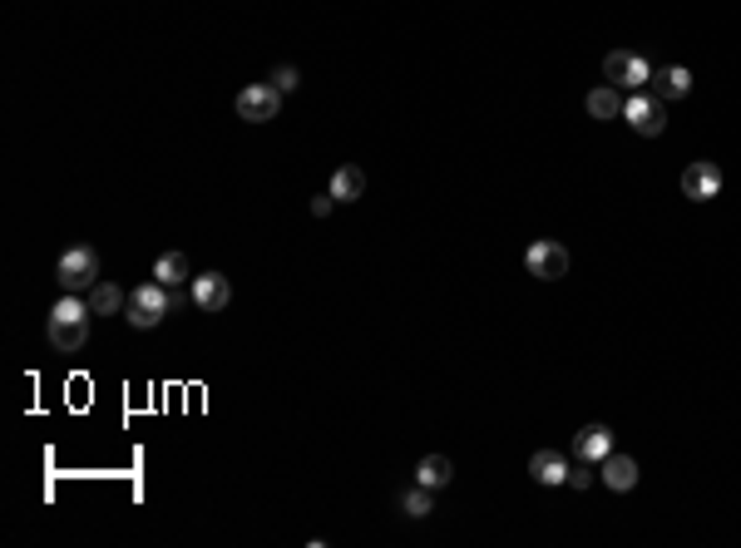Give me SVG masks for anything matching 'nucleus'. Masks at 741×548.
<instances>
[{
	"label": "nucleus",
	"mask_w": 741,
	"mask_h": 548,
	"mask_svg": "<svg viewBox=\"0 0 741 548\" xmlns=\"http://www.w3.org/2000/svg\"><path fill=\"white\" fill-rule=\"evenodd\" d=\"M89 316H94V307H89V297H80V292H65L55 307H50V346L55 351H80L84 341H89Z\"/></svg>",
	"instance_id": "nucleus-1"
},
{
	"label": "nucleus",
	"mask_w": 741,
	"mask_h": 548,
	"mask_svg": "<svg viewBox=\"0 0 741 548\" xmlns=\"http://www.w3.org/2000/svg\"><path fill=\"white\" fill-rule=\"evenodd\" d=\"M99 277H104V262H99V252H94L89 242L65 247V252H60V262H55V282H60L65 292H89Z\"/></svg>",
	"instance_id": "nucleus-2"
},
{
	"label": "nucleus",
	"mask_w": 741,
	"mask_h": 548,
	"mask_svg": "<svg viewBox=\"0 0 741 548\" xmlns=\"http://www.w3.org/2000/svg\"><path fill=\"white\" fill-rule=\"evenodd\" d=\"M124 312H129V326H134V331H154V326L173 312V297H168V287L159 277H149V282H139V287L129 292V307H124Z\"/></svg>",
	"instance_id": "nucleus-3"
},
{
	"label": "nucleus",
	"mask_w": 741,
	"mask_h": 548,
	"mask_svg": "<svg viewBox=\"0 0 741 548\" xmlns=\"http://www.w3.org/2000/svg\"><path fill=\"white\" fill-rule=\"evenodd\" d=\"M524 267L539 282H559V277H569V247L559 237H534L529 252H524Z\"/></svg>",
	"instance_id": "nucleus-4"
},
{
	"label": "nucleus",
	"mask_w": 741,
	"mask_h": 548,
	"mask_svg": "<svg viewBox=\"0 0 741 548\" xmlns=\"http://www.w3.org/2000/svg\"><path fill=\"white\" fill-rule=\"evenodd\" d=\"M277 109H282V89L272 79L238 89V119H247V124H267V119H277Z\"/></svg>",
	"instance_id": "nucleus-5"
},
{
	"label": "nucleus",
	"mask_w": 741,
	"mask_h": 548,
	"mask_svg": "<svg viewBox=\"0 0 741 548\" xmlns=\"http://www.w3.org/2000/svg\"><path fill=\"white\" fill-rule=\"evenodd\" d=\"M623 119H628L643 139H658L662 129H667V114H662L658 94H628V99H623Z\"/></svg>",
	"instance_id": "nucleus-6"
},
{
	"label": "nucleus",
	"mask_w": 741,
	"mask_h": 548,
	"mask_svg": "<svg viewBox=\"0 0 741 548\" xmlns=\"http://www.w3.org/2000/svg\"><path fill=\"white\" fill-rule=\"evenodd\" d=\"M717 193H722V168H717L712 158H697V163L682 168V198H692V203H712Z\"/></svg>",
	"instance_id": "nucleus-7"
},
{
	"label": "nucleus",
	"mask_w": 741,
	"mask_h": 548,
	"mask_svg": "<svg viewBox=\"0 0 741 548\" xmlns=\"http://www.w3.org/2000/svg\"><path fill=\"white\" fill-rule=\"evenodd\" d=\"M188 292H193V307L198 312H228V302H233V282L223 272H198L188 282Z\"/></svg>",
	"instance_id": "nucleus-8"
},
{
	"label": "nucleus",
	"mask_w": 741,
	"mask_h": 548,
	"mask_svg": "<svg viewBox=\"0 0 741 548\" xmlns=\"http://www.w3.org/2000/svg\"><path fill=\"white\" fill-rule=\"evenodd\" d=\"M608 455H613V430H608V425H583L574 435V460L598 465V460H608Z\"/></svg>",
	"instance_id": "nucleus-9"
},
{
	"label": "nucleus",
	"mask_w": 741,
	"mask_h": 548,
	"mask_svg": "<svg viewBox=\"0 0 741 548\" xmlns=\"http://www.w3.org/2000/svg\"><path fill=\"white\" fill-rule=\"evenodd\" d=\"M569 455L564 450H534V460H529V474H534V484H569Z\"/></svg>",
	"instance_id": "nucleus-10"
},
{
	"label": "nucleus",
	"mask_w": 741,
	"mask_h": 548,
	"mask_svg": "<svg viewBox=\"0 0 741 548\" xmlns=\"http://www.w3.org/2000/svg\"><path fill=\"white\" fill-rule=\"evenodd\" d=\"M598 479L608 484V489H618V494H628L633 484H638V460L633 455H608V460H598Z\"/></svg>",
	"instance_id": "nucleus-11"
},
{
	"label": "nucleus",
	"mask_w": 741,
	"mask_h": 548,
	"mask_svg": "<svg viewBox=\"0 0 741 548\" xmlns=\"http://www.w3.org/2000/svg\"><path fill=\"white\" fill-rule=\"evenodd\" d=\"M623 99H628V94H623L618 84H598V89H588V99H583V104H588V114H593V119H603V124H608V119H623Z\"/></svg>",
	"instance_id": "nucleus-12"
},
{
	"label": "nucleus",
	"mask_w": 741,
	"mask_h": 548,
	"mask_svg": "<svg viewBox=\"0 0 741 548\" xmlns=\"http://www.w3.org/2000/svg\"><path fill=\"white\" fill-rule=\"evenodd\" d=\"M653 94L658 99H687L692 94V70L687 65H662L653 75Z\"/></svg>",
	"instance_id": "nucleus-13"
},
{
	"label": "nucleus",
	"mask_w": 741,
	"mask_h": 548,
	"mask_svg": "<svg viewBox=\"0 0 741 548\" xmlns=\"http://www.w3.org/2000/svg\"><path fill=\"white\" fill-rule=\"evenodd\" d=\"M336 203H356L361 193H366V173L356 168V163H341L336 173H331V188H327Z\"/></svg>",
	"instance_id": "nucleus-14"
},
{
	"label": "nucleus",
	"mask_w": 741,
	"mask_h": 548,
	"mask_svg": "<svg viewBox=\"0 0 741 548\" xmlns=\"http://www.w3.org/2000/svg\"><path fill=\"white\" fill-rule=\"evenodd\" d=\"M89 307H94V316H114L119 307H129V292H124L119 282L99 277V282L89 287Z\"/></svg>",
	"instance_id": "nucleus-15"
},
{
	"label": "nucleus",
	"mask_w": 741,
	"mask_h": 548,
	"mask_svg": "<svg viewBox=\"0 0 741 548\" xmlns=\"http://www.w3.org/2000/svg\"><path fill=\"white\" fill-rule=\"evenodd\" d=\"M455 479V465L445 460V455H425L420 465H415V484H425V489H445Z\"/></svg>",
	"instance_id": "nucleus-16"
},
{
	"label": "nucleus",
	"mask_w": 741,
	"mask_h": 548,
	"mask_svg": "<svg viewBox=\"0 0 741 548\" xmlns=\"http://www.w3.org/2000/svg\"><path fill=\"white\" fill-rule=\"evenodd\" d=\"M154 277H159L164 287H188V257H183V252H164V257L154 262Z\"/></svg>",
	"instance_id": "nucleus-17"
},
{
	"label": "nucleus",
	"mask_w": 741,
	"mask_h": 548,
	"mask_svg": "<svg viewBox=\"0 0 741 548\" xmlns=\"http://www.w3.org/2000/svg\"><path fill=\"white\" fill-rule=\"evenodd\" d=\"M653 75H658V65H653L648 55H633V60H628V75H623V89H628V94H643V89L653 84Z\"/></svg>",
	"instance_id": "nucleus-18"
},
{
	"label": "nucleus",
	"mask_w": 741,
	"mask_h": 548,
	"mask_svg": "<svg viewBox=\"0 0 741 548\" xmlns=\"http://www.w3.org/2000/svg\"><path fill=\"white\" fill-rule=\"evenodd\" d=\"M435 489H425V484H415V489H406L401 494V514L406 519H425V514H435V499H430Z\"/></svg>",
	"instance_id": "nucleus-19"
},
{
	"label": "nucleus",
	"mask_w": 741,
	"mask_h": 548,
	"mask_svg": "<svg viewBox=\"0 0 741 548\" xmlns=\"http://www.w3.org/2000/svg\"><path fill=\"white\" fill-rule=\"evenodd\" d=\"M628 60H633V50H608V55H603V79L623 89V75H628Z\"/></svg>",
	"instance_id": "nucleus-20"
},
{
	"label": "nucleus",
	"mask_w": 741,
	"mask_h": 548,
	"mask_svg": "<svg viewBox=\"0 0 741 548\" xmlns=\"http://www.w3.org/2000/svg\"><path fill=\"white\" fill-rule=\"evenodd\" d=\"M593 479H598V465H588V460H578L574 470H569V484H574V489H588Z\"/></svg>",
	"instance_id": "nucleus-21"
},
{
	"label": "nucleus",
	"mask_w": 741,
	"mask_h": 548,
	"mask_svg": "<svg viewBox=\"0 0 741 548\" xmlns=\"http://www.w3.org/2000/svg\"><path fill=\"white\" fill-rule=\"evenodd\" d=\"M272 84H277V89H282V94H292V89H297V84H302V75H297V70H292V65H277V70H272Z\"/></svg>",
	"instance_id": "nucleus-22"
},
{
	"label": "nucleus",
	"mask_w": 741,
	"mask_h": 548,
	"mask_svg": "<svg viewBox=\"0 0 741 548\" xmlns=\"http://www.w3.org/2000/svg\"><path fill=\"white\" fill-rule=\"evenodd\" d=\"M331 208H336V198H331V193H317V198H312V218H327Z\"/></svg>",
	"instance_id": "nucleus-23"
}]
</instances>
